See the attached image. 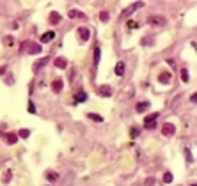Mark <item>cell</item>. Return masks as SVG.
Returning a JSON list of instances; mask_svg holds the SVG:
<instances>
[{
    "label": "cell",
    "mask_w": 197,
    "mask_h": 186,
    "mask_svg": "<svg viewBox=\"0 0 197 186\" xmlns=\"http://www.w3.org/2000/svg\"><path fill=\"white\" fill-rule=\"evenodd\" d=\"M46 179H48V181H52V183H53V181H57V179H59V176H57L55 172H46Z\"/></svg>",
    "instance_id": "obj_22"
},
{
    "label": "cell",
    "mask_w": 197,
    "mask_h": 186,
    "mask_svg": "<svg viewBox=\"0 0 197 186\" xmlns=\"http://www.w3.org/2000/svg\"><path fill=\"white\" fill-rule=\"evenodd\" d=\"M53 64H55L59 69H66V67H68V60L64 57H57L55 60H53Z\"/></svg>",
    "instance_id": "obj_13"
},
{
    "label": "cell",
    "mask_w": 197,
    "mask_h": 186,
    "mask_svg": "<svg viewBox=\"0 0 197 186\" xmlns=\"http://www.w3.org/2000/svg\"><path fill=\"white\" fill-rule=\"evenodd\" d=\"M149 23H151V25H155V27H163L167 22H165V18H163V16L153 14V16H149Z\"/></svg>",
    "instance_id": "obj_2"
},
{
    "label": "cell",
    "mask_w": 197,
    "mask_h": 186,
    "mask_svg": "<svg viewBox=\"0 0 197 186\" xmlns=\"http://www.w3.org/2000/svg\"><path fill=\"white\" fill-rule=\"evenodd\" d=\"M99 59H101V48H94V66H98Z\"/></svg>",
    "instance_id": "obj_19"
},
{
    "label": "cell",
    "mask_w": 197,
    "mask_h": 186,
    "mask_svg": "<svg viewBox=\"0 0 197 186\" xmlns=\"http://www.w3.org/2000/svg\"><path fill=\"white\" fill-rule=\"evenodd\" d=\"M2 75H6V67H0V76Z\"/></svg>",
    "instance_id": "obj_37"
},
{
    "label": "cell",
    "mask_w": 197,
    "mask_h": 186,
    "mask_svg": "<svg viewBox=\"0 0 197 186\" xmlns=\"http://www.w3.org/2000/svg\"><path fill=\"white\" fill-rule=\"evenodd\" d=\"M62 87H64V82L61 78L52 82V91H53V92H61V91H62Z\"/></svg>",
    "instance_id": "obj_10"
},
{
    "label": "cell",
    "mask_w": 197,
    "mask_h": 186,
    "mask_svg": "<svg viewBox=\"0 0 197 186\" xmlns=\"http://www.w3.org/2000/svg\"><path fill=\"white\" fill-rule=\"evenodd\" d=\"M156 181H155V177H149V179H146V183H144V186H153Z\"/></svg>",
    "instance_id": "obj_28"
},
{
    "label": "cell",
    "mask_w": 197,
    "mask_h": 186,
    "mask_svg": "<svg viewBox=\"0 0 197 186\" xmlns=\"http://www.w3.org/2000/svg\"><path fill=\"white\" fill-rule=\"evenodd\" d=\"M115 75H117V76H123V75H124V64H123V62H117V64H115Z\"/></svg>",
    "instance_id": "obj_18"
},
{
    "label": "cell",
    "mask_w": 197,
    "mask_h": 186,
    "mask_svg": "<svg viewBox=\"0 0 197 186\" xmlns=\"http://www.w3.org/2000/svg\"><path fill=\"white\" fill-rule=\"evenodd\" d=\"M53 37H55V32H53V30H50V32H44V34L41 36V43H50Z\"/></svg>",
    "instance_id": "obj_14"
},
{
    "label": "cell",
    "mask_w": 197,
    "mask_h": 186,
    "mask_svg": "<svg viewBox=\"0 0 197 186\" xmlns=\"http://www.w3.org/2000/svg\"><path fill=\"white\" fill-rule=\"evenodd\" d=\"M28 112H30V114H36V107H34V103H32V101L28 103Z\"/></svg>",
    "instance_id": "obj_30"
},
{
    "label": "cell",
    "mask_w": 197,
    "mask_h": 186,
    "mask_svg": "<svg viewBox=\"0 0 197 186\" xmlns=\"http://www.w3.org/2000/svg\"><path fill=\"white\" fill-rule=\"evenodd\" d=\"M181 80H183L185 83L190 80V75H188V69H181Z\"/></svg>",
    "instance_id": "obj_24"
},
{
    "label": "cell",
    "mask_w": 197,
    "mask_h": 186,
    "mask_svg": "<svg viewBox=\"0 0 197 186\" xmlns=\"http://www.w3.org/2000/svg\"><path fill=\"white\" fill-rule=\"evenodd\" d=\"M167 64H169V66H172V67H174V60H172V59H167Z\"/></svg>",
    "instance_id": "obj_36"
},
{
    "label": "cell",
    "mask_w": 197,
    "mask_h": 186,
    "mask_svg": "<svg viewBox=\"0 0 197 186\" xmlns=\"http://www.w3.org/2000/svg\"><path fill=\"white\" fill-rule=\"evenodd\" d=\"M11 177H13V174H11V170H7L6 176H4V183H9V181H11Z\"/></svg>",
    "instance_id": "obj_27"
},
{
    "label": "cell",
    "mask_w": 197,
    "mask_h": 186,
    "mask_svg": "<svg viewBox=\"0 0 197 186\" xmlns=\"http://www.w3.org/2000/svg\"><path fill=\"white\" fill-rule=\"evenodd\" d=\"M20 136L21 138H28L30 136V129H20Z\"/></svg>",
    "instance_id": "obj_26"
},
{
    "label": "cell",
    "mask_w": 197,
    "mask_h": 186,
    "mask_svg": "<svg viewBox=\"0 0 197 186\" xmlns=\"http://www.w3.org/2000/svg\"><path fill=\"white\" fill-rule=\"evenodd\" d=\"M4 43H6V46H14L13 36H6V37H4Z\"/></svg>",
    "instance_id": "obj_25"
},
{
    "label": "cell",
    "mask_w": 197,
    "mask_h": 186,
    "mask_svg": "<svg viewBox=\"0 0 197 186\" xmlns=\"http://www.w3.org/2000/svg\"><path fill=\"white\" fill-rule=\"evenodd\" d=\"M185 154H187V160H188V163H192V161H194V158H192V152L187 149V151H185Z\"/></svg>",
    "instance_id": "obj_29"
},
{
    "label": "cell",
    "mask_w": 197,
    "mask_h": 186,
    "mask_svg": "<svg viewBox=\"0 0 197 186\" xmlns=\"http://www.w3.org/2000/svg\"><path fill=\"white\" fill-rule=\"evenodd\" d=\"M61 20H62V16L59 14L57 11H52V13H50V23H52V25H57V23H61Z\"/></svg>",
    "instance_id": "obj_12"
},
{
    "label": "cell",
    "mask_w": 197,
    "mask_h": 186,
    "mask_svg": "<svg viewBox=\"0 0 197 186\" xmlns=\"http://www.w3.org/2000/svg\"><path fill=\"white\" fill-rule=\"evenodd\" d=\"M139 7H142V2H135L133 6L126 7L123 13H121V18H128V16H132V14H133V11H135V9H139Z\"/></svg>",
    "instance_id": "obj_3"
},
{
    "label": "cell",
    "mask_w": 197,
    "mask_h": 186,
    "mask_svg": "<svg viewBox=\"0 0 197 186\" xmlns=\"http://www.w3.org/2000/svg\"><path fill=\"white\" fill-rule=\"evenodd\" d=\"M78 37H80V41H82V43L89 41V37H91V30L87 29V27H80V29H78Z\"/></svg>",
    "instance_id": "obj_5"
},
{
    "label": "cell",
    "mask_w": 197,
    "mask_h": 186,
    "mask_svg": "<svg viewBox=\"0 0 197 186\" xmlns=\"http://www.w3.org/2000/svg\"><path fill=\"white\" fill-rule=\"evenodd\" d=\"M170 78H172L170 73H160V75H158V82H160V83H169Z\"/></svg>",
    "instance_id": "obj_15"
},
{
    "label": "cell",
    "mask_w": 197,
    "mask_h": 186,
    "mask_svg": "<svg viewBox=\"0 0 197 186\" xmlns=\"http://www.w3.org/2000/svg\"><path fill=\"white\" fill-rule=\"evenodd\" d=\"M172 174H170V172H165V174H163V183H165V184H169V183H172Z\"/></svg>",
    "instance_id": "obj_23"
},
{
    "label": "cell",
    "mask_w": 197,
    "mask_h": 186,
    "mask_svg": "<svg viewBox=\"0 0 197 186\" xmlns=\"http://www.w3.org/2000/svg\"><path fill=\"white\" fill-rule=\"evenodd\" d=\"M126 27H128V29H133V27H137V23H135V22H128Z\"/></svg>",
    "instance_id": "obj_33"
},
{
    "label": "cell",
    "mask_w": 197,
    "mask_h": 186,
    "mask_svg": "<svg viewBox=\"0 0 197 186\" xmlns=\"http://www.w3.org/2000/svg\"><path fill=\"white\" fill-rule=\"evenodd\" d=\"M149 107H151V103H149V101H140V103H137L135 110H137L139 114H142V112H146V110H148Z\"/></svg>",
    "instance_id": "obj_11"
},
{
    "label": "cell",
    "mask_w": 197,
    "mask_h": 186,
    "mask_svg": "<svg viewBox=\"0 0 197 186\" xmlns=\"http://www.w3.org/2000/svg\"><path fill=\"white\" fill-rule=\"evenodd\" d=\"M87 117H89L91 121H94V122H103V117L98 115V114H87Z\"/></svg>",
    "instance_id": "obj_20"
},
{
    "label": "cell",
    "mask_w": 197,
    "mask_h": 186,
    "mask_svg": "<svg viewBox=\"0 0 197 186\" xmlns=\"http://www.w3.org/2000/svg\"><path fill=\"white\" fill-rule=\"evenodd\" d=\"M68 16H69L71 20H84L85 14L82 13V11H77V9H71L69 13H68Z\"/></svg>",
    "instance_id": "obj_7"
},
{
    "label": "cell",
    "mask_w": 197,
    "mask_h": 186,
    "mask_svg": "<svg viewBox=\"0 0 197 186\" xmlns=\"http://www.w3.org/2000/svg\"><path fill=\"white\" fill-rule=\"evenodd\" d=\"M6 82H7V83H13V76L9 75V76H7V78H6Z\"/></svg>",
    "instance_id": "obj_35"
},
{
    "label": "cell",
    "mask_w": 197,
    "mask_h": 186,
    "mask_svg": "<svg viewBox=\"0 0 197 186\" xmlns=\"http://www.w3.org/2000/svg\"><path fill=\"white\" fill-rule=\"evenodd\" d=\"M99 20H101L103 23H107L108 20H110V14H108L107 11H101V13H99Z\"/></svg>",
    "instance_id": "obj_21"
},
{
    "label": "cell",
    "mask_w": 197,
    "mask_h": 186,
    "mask_svg": "<svg viewBox=\"0 0 197 186\" xmlns=\"http://www.w3.org/2000/svg\"><path fill=\"white\" fill-rule=\"evenodd\" d=\"M98 94L101 96V98H110L112 96V89L108 85H101L99 87V91H98Z\"/></svg>",
    "instance_id": "obj_8"
},
{
    "label": "cell",
    "mask_w": 197,
    "mask_h": 186,
    "mask_svg": "<svg viewBox=\"0 0 197 186\" xmlns=\"http://www.w3.org/2000/svg\"><path fill=\"white\" fill-rule=\"evenodd\" d=\"M190 101H192V103H195V101H197V96H195V94H192V96H190Z\"/></svg>",
    "instance_id": "obj_34"
},
{
    "label": "cell",
    "mask_w": 197,
    "mask_h": 186,
    "mask_svg": "<svg viewBox=\"0 0 197 186\" xmlns=\"http://www.w3.org/2000/svg\"><path fill=\"white\" fill-rule=\"evenodd\" d=\"M6 140H7V144H9V145H14V144L18 142V135L11 131V133H7V135H6Z\"/></svg>",
    "instance_id": "obj_16"
},
{
    "label": "cell",
    "mask_w": 197,
    "mask_h": 186,
    "mask_svg": "<svg viewBox=\"0 0 197 186\" xmlns=\"http://www.w3.org/2000/svg\"><path fill=\"white\" fill-rule=\"evenodd\" d=\"M41 44H36V43H28V48H27V51L30 53V55H39L41 53Z\"/></svg>",
    "instance_id": "obj_6"
},
{
    "label": "cell",
    "mask_w": 197,
    "mask_h": 186,
    "mask_svg": "<svg viewBox=\"0 0 197 186\" xmlns=\"http://www.w3.org/2000/svg\"><path fill=\"white\" fill-rule=\"evenodd\" d=\"M148 43H153V37H144L142 39V44H148Z\"/></svg>",
    "instance_id": "obj_32"
},
{
    "label": "cell",
    "mask_w": 197,
    "mask_h": 186,
    "mask_svg": "<svg viewBox=\"0 0 197 186\" xmlns=\"http://www.w3.org/2000/svg\"><path fill=\"white\" fill-rule=\"evenodd\" d=\"M75 101H77V103H84V101H87V94H85L84 91L77 92L75 94Z\"/></svg>",
    "instance_id": "obj_17"
},
{
    "label": "cell",
    "mask_w": 197,
    "mask_h": 186,
    "mask_svg": "<svg viewBox=\"0 0 197 186\" xmlns=\"http://www.w3.org/2000/svg\"><path fill=\"white\" fill-rule=\"evenodd\" d=\"M156 121H158V114H149L148 117H144V128L146 129H155Z\"/></svg>",
    "instance_id": "obj_1"
},
{
    "label": "cell",
    "mask_w": 197,
    "mask_h": 186,
    "mask_svg": "<svg viewBox=\"0 0 197 186\" xmlns=\"http://www.w3.org/2000/svg\"><path fill=\"white\" fill-rule=\"evenodd\" d=\"M139 133H140V131H139L137 128H132V138H135V136H139Z\"/></svg>",
    "instance_id": "obj_31"
},
{
    "label": "cell",
    "mask_w": 197,
    "mask_h": 186,
    "mask_svg": "<svg viewBox=\"0 0 197 186\" xmlns=\"http://www.w3.org/2000/svg\"><path fill=\"white\" fill-rule=\"evenodd\" d=\"M162 133L165 136H172L174 133H176V126H174V124H170V122H165V124L162 126Z\"/></svg>",
    "instance_id": "obj_4"
},
{
    "label": "cell",
    "mask_w": 197,
    "mask_h": 186,
    "mask_svg": "<svg viewBox=\"0 0 197 186\" xmlns=\"http://www.w3.org/2000/svg\"><path fill=\"white\" fill-rule=\"evenodd\" d=\"M46 64H48V57H44V59H41V60H37V62H36V64L32 66V71L37 73L39 69H41V67H44Z\"/></svg>",
    "instance_id": "obj_9"
}]
</instances>
